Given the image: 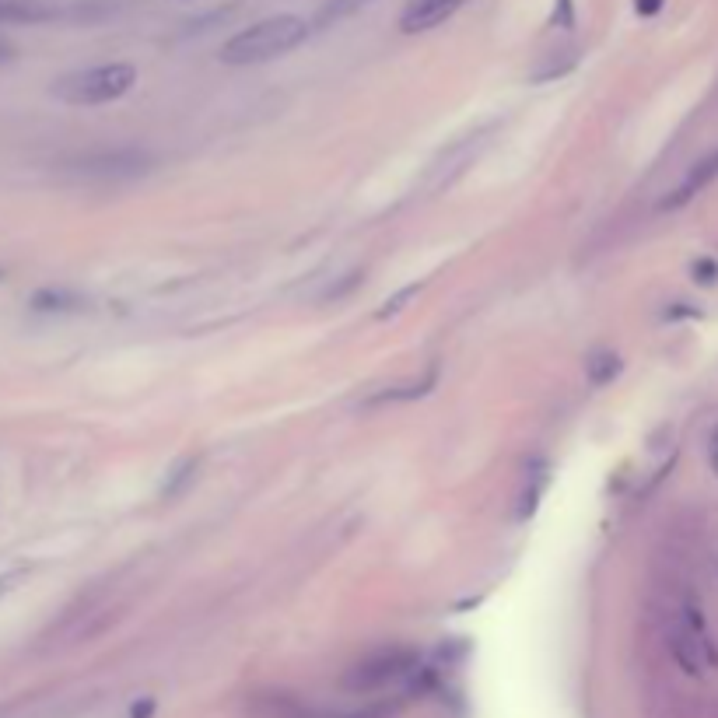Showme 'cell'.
<instances>
[{
  "mask_svg": "<svg viewBox=\"0 0 718 718\" xmlns=\"http://www.w3.org/2000/svg\"><path fill=\"white\" fill-rule=\"evenodd\" d=\"M309 39V22L298 15H277L263 18V22L242 29L239 36H232L221 46V64L228 67H253L277 60L284 53H291L295 46H302Z\"/></svg>",
  "mask_w": 718,
  "mask_h": 718,
  "instance_id": "obj_1",
  "label": "cell"
},
{
  "mask_svg": "<svg viewBox=\"0 0 718 718\" xmlns=\"http://www.w3.org/2000/svg\"><path fill=\"white\" fill-rule=\"evenodd\" d=\"M134 85H137L134 64H99L85 67V71H71L53 81V99L67 102V106H106V102L123 99Z\"/></svg>",
  "mask_w": 718,
  "mask_h": 718,
  "instance_id": "obj_2",
  "label": "cell"
},
{
  "mask_svg": "<svg viewBox=\"0 0 718 718\" xmlns=\"http://www.w3.org/2000/svg\"><path fill=\"white\" fill-rule=\"evenodd\" d=\"M414 673H417V652H410V648H386V652H375L368 655L365 662H358V666L344 676V687L354 690V694H372V690L400 683Z\"/></svg>",
  "mask_w": 718,
  "mask_h": 718,
  "instance_id": "obj_3",
  "label": "cell"
},
{
  "mask_svg": "<svg viewBox=\"0 0 718 718\" xmlns=\"http://www.w3.org/2000/svg\"><path fill=\"white\" fill-rule=\"evenodd\" d=\"M459 4H463V0H407V8H403L400 15V29L407 32V36L431 32L442 22H449L459 11Z\"/></svg>",
  "mask_w": 718,
  "mask_h": 718,
  "instance_id": "obj_4",
  "label": "cell"
},
{
  "mask_svg": "<svg viewBox=\"0 0 718 718\" xmlns=\"http://www.w3.org/2000/svg\"><path fill=\"white\" fill-rule=\"evenodd\" d=\"M718 179V151H711L708 158H701V162L694 165V169L687 172V179H683L680 186H676V193L669 200H662V207H680L687 204L694 193H701L708 183H715Z\"/></svg>",
  "mask_w": 718,
  "mask_h": 718,
  "instance_id": "obj_5",
  "label": "cell"
},
{
  "mask_svg": "<svg viewBox=\"0 0 718 718\" xmlns=\"http://www.w3.org/2000/svg\"><path fill=\"white\" fill-rule=\"evenodd\" d=\"M57 8L43 4V0H0V22L4 25H39L53 22Z\"/></svg>",
  "mask_w": 718,
  "mask_h": 718,
  "instance_id": "obj_6",
  "label": "cell"
},
{
  "mask_svg": "<svg viewBox=\"0 0 718 718\" xmlns=\"http://www.w3.org/2000/svg\"><path fill=\"white\" fill-rule=\"evenodd\" d=\"M372 0H323L316 11V29H333V25H340L344 18L358 15L361 8H368Z\"/></svg>",
  "mask_w": 718,
  "mask_h": 718,
  "instance_id": "obj_7",
  "label": "cell"
},
{
  "mask_svg": "<svg viewBox=\"0 0 718 718\" xmlns=\"http://www.w3.org/2000/svg\"><path fill=\"white\" fill-rule=\"evenodd\" d=\"M585 375H589L592 386H606L620 375V358L613 351H592L585 358Z\"/></svg>",
  "mask_w": 718,
  "mask_h": 718,
  "instance_id": "obj_8",
  "label": "cell"
},
{
  "mask_svg": "<svg viewBox=\"0 0 718 718\" xmlns=\"http://www.w3.org/2000/svg\"><path fill=\"white\" fill-rule=\"evenodd\" d=\"M81 305L78 295H71V291H53V288H43L32 295V309L36 312H74Z\"/></svg>",
  "mask_w": 718,
  "mask_h": 718,
  "instance_id": "obj_9",
  "label": "cell"
},
{
  "mask_svg": "<svg viewBox=\"0 0 718 718\" xmlns=\"http://www.w3.org/2000/svg\"><path fill=\"white\" fill-rule=\"evenodd\" d=\"M417 291H421V284H407V288H403V291H396V295H393V298H389V302H386V305H382V309H379V312H375V316H379V319H389V316H396V312H400V309H403V305H407V302H410V298H414V295H417Z\"/></svg>",
  "mask_w": 718,
  "mask_h": 718,
  "instance_id": "obj_10",
  "label": "cell"
},
{
  "mask_svg": "<svg viewBox=\"0 0 718 718\" xmlns=\"http://www.w3.org/2000/svg\"><path fill=\"white\" fill-rule=\"evenodd\" d=\"M193 470H197V463H193V459H186V463L179 466L176 473H172V484L162 491L165 498H172V494H179V487H183V484H190V480H193Z\"/></svg>",
  "mask_w": 718,
  "mask_h": 718,
  "instance_id": "obj_11",
  "label": "cell"
},
{
  "mask_svg": "<svg viewBox=\"0 0 718 718\" xmlns=\"http://www.w3.org/2000/svg\"><path fill=\"white\" fill-rule=\"evenodd\" d=\"M715 277H718V263L715 260H697L694 263V281L715 284Z\"/></svg>",
  "mask_w": 718,
  "mask_h": 718,
  "instance_id": "obj_12",
  "label": "cell"
},
{
  "mask_svg": "<svg viewBox=\"0 0 718 718\" xmlns=\"http://www.w3.org/2000/svg\"><path fill=\"white\" fill-rule=\"evenodd\" d=\"M571 22H575L571 0H557V4H554V25H561V29H571Z\"/></svg>",
  "mask_w": 718,
  "mask_h": 718,
  "instance_id": "obj_13",
  "label": "cell"
},
{
  "mask_svg": "<svg viewBox=\"0 0 718 718\" xmlns=\"http://www.w3.org/2000/svg\"><path fill=\"white\" fill-rule=\"evenodd\" d=\"M662 4H666V0H634V11H638L641 18H652L662 11Z\"/></svg>",
  "mask_w": 718,
  "mask_h": 718,
  "instance_id": "obj_14",
  "label": "cell"
},
{
  "mask_svg": "<svg viewBox=\"0 0 718 718\" xmlns=\"http://www.w3.org/2000/svg\"><path fill=\"white\" fill-rule=\"evenodd\" d=\"M708 463H711V473L718 477V428L711 431V438H708Z\"/></svg>",
  "mask_w": 718,
  "mask_h": 718,
  "instance_id": "obj_15",
  "label": "cell"
},
{
  "mask_svg": "<svg viewBox=\"0 0 718 718\" xmlns=\"http://www.w3.org/2000/svg\"><path fill=\"white\" fill-rule=\"evenodd\" d=\"M18 57V50H15V43H11L8 36H0V64H11V60Z\"/></svg>",
  "mask_w": 718,
  "mask_h": 718,
  "instance_id": "obj_16",
  "label": "cell"
},
{
  "mask_svg": "<svg viewBox=\"0 0 718 718\" xmlns=\"http://www.w3.org/2000/svg\"><path fill=\"white\" fill-rule=\"evenodd\" d=\"M25 575V568H18V571H11V575H0V596H4V592L8 589H15V582L18 578Z\"/></svg>",
  "mask_w": 718,
  "mask_h": 718,
  "instance_id": "obj_17",
  "label": "cell"
}]
</instances>
